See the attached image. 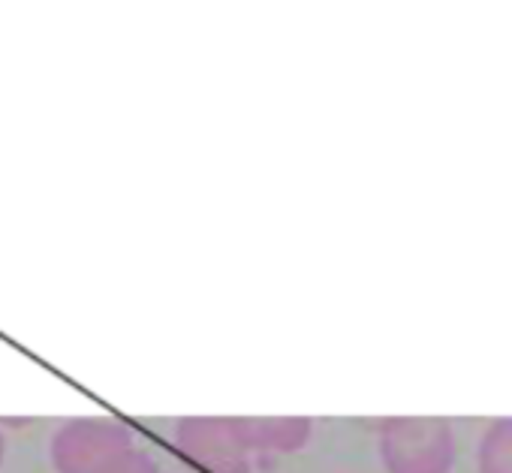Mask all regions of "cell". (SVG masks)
Segmentation results:
<instances>
[{
    "mask_svg": "<svg viewBox=\"0 0 512 473\" xmlns=\"http://www.w3.org/2000/svg\"><path fill=\"white\" fill-rule=\"evenodd\" d=\"M389 473H449L455 437L446 419H392L383 428Z\"/></svg>",
    "mask_w": 512,
    "mask_h": 473,
    "instance_id": "1",
    "label": "cell"
},
{
    "mask_svg": "<svg viewBox=\"0 0 512 473\" xmlns=\"http://www.w3.org/2000/svg\"><path fill=\"white\" fill-rule=\"evenodd\" d=\"M479 473H512V419H497L479 440Z\"/></svg>",
    "mask_w": 512,
    "mask_h": 473,
    "instance_id": "2",
    "label": "cell"
}]
</instances>
